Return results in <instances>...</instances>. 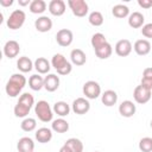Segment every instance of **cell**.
<instances>
[{
    "instance_id": "obj_27",
    "label": "cell",
    "mask_w": 152,
    "mask_h": 152,
    "mask_svg": "<svg viewBox=\"0 0 152 152\" xmlns=\"http://www.w3.org/2000/svg\"><path fill=\"white\" fill-rule=\"evenodd\" d=\"M51 129L56 133H65L69 131V122L66 120H64L63 118L56 119L51 124Z\"/></svg>"
},
{
    "instance_id": "obj_6",
    "label": "cell",
    "mask_w": 152,
    "mask_h": 152,
    "mask_svg": "<svg viewBox=\"0 0 152 152\" xmlns=\"http://www.w3.org/2000/svg\"><path fill=\"white\" fill-rule=\"evenodd\" d=\"M68 6L70 7L74 15L83 18L89 12V6L84 0H68Z\"/></svg>"
},
{
    "instance_id": "obj_30",
    "label": "cell",
    "mask_w": 152,
    "mask_h": 152,
    "mask_svg": "<svg viewBox=\"0 0 152 152\" xmlns=\"http://www.w3.org/2000/svg\"><path fill=\"white\" fill-rule=\"evenodd\" d=\"M28 8L33 14H42L46 11V2L44 0H32Z\"/></svg>"
},
{
    "instance_id": "obj_24",
    "label": "cell",
    "mask_w": 152,
    "mask_h": 152,
    "mask_svg": "<svg viewBox=\"0 0 152 152\" xmlns=\"http://www.w3.org/2000/svg\"><path fill=\"white\" fill-rule=\"evenodd\" d=\"M17 68L21 72H30L34 68V62H32L28 57L23 56L19 57V59L17 61Z\"/></svg>"
},
{
    "instance_id": "obj_13",
    "label": "cell",
    "mask_w": 152,
    "mask_h": 152,
    "mask_svg": "<svg viewBox=\"0 0 152 152\" xmlns=\"http://www.w3.org/2000/svg\"><path fill=\"white\" fill-rule=\"evenodd\" d=\"M49 12L55 17H61L65 13V2L63 0H51L48 5Z\"/></svg>"
},
{
    "instance_id": "obj_22",
    "label": "cell",
    "mask_w": 152,
    "mask_h": 152,
    "mask_svg": "<svg viewBox=\"0 0 152 152\" xmlns=\"http://www.w3.org/2000/svg\"><path fill=\"white\" fill-rule=\"evenodd\" d=\"M34 69L37 70L38 74L45 75V74H48V72L50 71L51 64H50V62H49L46 58H44V57H38V58L34 61Z\"/></svg>"
},
{
    "instance_id": "obj_9",
    "label": "cell",
    "mask_w": 152,
    "mask_h": 152,
    "mask_svg": "<svg viewBox=\"0 0 152 152\" xmlns=\"http://www.w3.org/2000/svg\"><path fill=\"white\" fill-rule=\"evenodd\" d=\"M71 109L75 114L83 115L89 112L90 103H89L88 99H86V97H77L76 100H74V102L71 104Z\"/></svg>"
},
{
    "instance_id": "obj_14",
    "label": "cell",
    "mask_w": 152,
    "mask_h": 152,
    "mask_svg": "<svg viewBox=\"0 0 152 152\" xmlns=\"http://www.w3.org/2000/svg\"><path fill=\"white\" fill-rule=\"evenodd\" d=\"M59 77L56 75V74H48L45 77H44V89L46 91H56L59 87Z\"/></svg>"
},
{
    "instance_id": "obj_42",
    "label": "cell",
    "mask_w": 152,
    "mask_h": 152,
    "mask_svg": "<svg viewBox=\"0 0 152 152\" xmlns=\"http://www.w3.org/2000/svg\"><path fill=\"white\" fill-rule=\"evenodd\" d=\"M150 126H151V128H152V120H151V122H150Z\"/></svg>"
},
{
    "instance_id": "obj_25",
    "label": "cell",
    "mask_w": 152,
    "mask_h": 152,
    "mask_svg": "<svg viewBox=\"0 0 152 152\" xmlns=\"http://www.w3.org/2000/svg\"><path fill=\"white\" fill-rule=\"evenodd\" d=\"M94 51H95L96 57H99L100 59H107V58H109V57L112 56V53H113V48H112V45L107 42V43H104L103 45H101L100 48L95 49Z\"/></svg>"
},
{
    "instance_id": "obj_4",
    "label": "cell",
    "mask_w": 152,
    "mask_h": 152,
    "mask_svg": "<svg viewBox=\"0 0 152 152\" xmlns=\"http://www.w3.org/2000/svg\"><path fill=\"white\" fill-rule=\"evenodd\" d=\"M34 113L42 122H50L53 118V110L48 101L40 100L34 104Z\"/></svg>"
},
{
    "instance_id": "obj_20",
    "label": "cell",
    "mask_w": 152,
    "mask_h": 152,
    "mask_svg": "<svg viewBox=\"0 0 152 152\" xmlns=\"http://www.w3.org/2000/svg\"><path fill=\"white\" fill-rule=\"evenodd\" d=\"M101 102L106 106V107H112L118 102V94L116 91L108 89L104 93L101 94Z\"/></svg>"
},
{
    "instance_id": "obj_35",
    "label": "cell",
    "mask_w": 152,
    "mask_h": 152,
    "mask_svg": "<svg viewBox=\"0 0 152 152\" xmlns=\"http://www.w3.org/2000/svg\"><path fill=\"white\" fill-rule=\"evenodd\" d=\"M90 43H91V46H93L94 50H95V49L100 48L101 45H103L104 43H107V39H106L104 34L97 32V33H94V34L91 36V40H90Z\"/></svg>"
},
{
    "instance_id": "obj_3",
    "label": "cell",
    "mask_w": 152,
    "mask_h": 152,
    "mask_svg": "<svg viewBox=\"0 0 152 152\" xmlns=\"http://www.w3.org/2000/svg\"><path fill=\"white\" fill-rule=\"evenodd\" d=\"M51 65L55 68L58 75L66 76L72 71L71 63L62 55V53H55L51 58Z\"/></svg>"
},
{
    "instance_id": "obj_12",
    "label": "cell",
    "mask_w": 152,
    "mask_h": 152,
    "mask_svg": "<svg viewBox=\"0 0 152 152\" xmlns=\"http://www.w3.org/2000/svg\"><path fill=\"white\" fill-rule=\"evenodd\" d=\"M20 52V45L17 40H7L4 45V55L7 58H15Z\"/></svg>"
},
{
    "instance_id": "obj_34",
    "label": "cell",
    "mask_w": 152,
    "mask_h": 152,
    "mask_svg": "<svg viewBox=\"0 0 152 152\" xmlns=\"http://www.w3.org/2000/svg\"><path fill=\"white\" fill-rule=\"evenodd\" d=\"M140 84L147 87L148 89L152 90V68H146L142 71V77Z\"/></svg>"
},
{
    "instance_id": "obj_10",
    "label": "cell",
    "mask_w": 152,
    "mask_h": 152,
    "mask_svg": "<svg viewBox=\"0 0 152 152\" xmlns=\"http://www.w3.org/2000/svg\"><path fill=\"white\" fill-rule=\"evenodd\" d=\"M72 40H74V34L68 28H61L56 33V42L59 46L66 48L72 43Z\"/></svg>"
},
{
    "instance_id": "obj_29",
    "label": "cell",
    "mask_w": 152,
    "mask_h": 152,
    "mask_svg": "<svg viewBox=\"0 0 152 152\" xmlns=\"http://www.w3.org/2000/svg\"><path fill=\"white\" fill-rule=\"evenodd\" d=\"M112 14H113L115 18L122 19V18L129 17V8H128L126 5H124V4H118V5L113 6V8H112Z\"/></svg>"
},
{
    "instance_id": "obj_7",
    "label": "cell",
    "mask_w": 152,
    "mask_h": 152,
    "mask_svg": "<svg viewBox=\"0 0 152 152\" xmlns=\"http://www.w3.org/2000/svg\"><path fill=\"white\" fill-rule=\"evenodd\" d=\"M82 91L86 95V99L95 100L101 95V87L96 81H87L83 84Z\"/></svg>"
},
{
    "instance_id": "obj_19",
    "label": "cell",
    "mask_w": 152,
    "mask_h": 152,
    "mask_svg": "<svg viewBox=\"0 0 152 152\" xmlns=\"http://www.w3.org/2000/svg\"><path fill=\"white\" fill-rule=\"evenodd\" d=\"M70 59H71V63L72 64L77 65V66H81V65L86 64L87 56H86V53H84L83 50H81V49H74L70 52Z\"/></svg>"
},
{
    "instance_id": "obj_5",
    "label": "cell",
    "mask_w": 152,
    "mask_h": 152,
    "mask_svg": "<svg viewBox=\"0 0 152 152\" xmlns=\"http://www.w3.org/2000/svg\"><path fill=\"white\" fill-rule=\"evenodd\" d=\"M25 19H26V14L23 10H14L7 18L6 25L10 30H18L24 25Z\"/></svg>"
},
{
    "instance_id": "obj_16",
    "label": "cell",
    "mask_w": 152,
    "mask_h": 152,
    "mask_svg": "<svg viewBox=\"0 0 152 152\" xmlns=\"http://www.w3.org/2000/svg\"><path fill=\"white\" fill-rule=\"evenodd\" d=\"M135 110H137L135 104L132 101H129V100L122 101L120 103V106H119V113L124 118H131V116H133L135 114Z\"/></svg>"
},
{
    "instance_id": "obj_43",
    "label": "cell",
    "mask_w": 152,
    "mask_h": 152,
    "mask_svg": "<svg viewBox=\"0 0 152 152\" xmlns=\"http://www.w3.org/2000/svg\"><path fill=\"white\" fill-rule=\"evenodd\" d=\"M95 152H99V151H95Z\"/></svg>"
},
{
    "instance_id": "obj_1",
    "label": "cell",
    "mask_w": 152,
    "mask_h": 152,
    "mask_svg": "<svg viewBox=\"0 0 152 152\" xmlns=\"http://www.w3.org/2000/svg\"><path fill=\"white\" fill-rule=\"evenodd\" d=\"M26 77L23 74H13L6 83L5 90L10 97H17L26 84Z\"/></svg>"
},
{
    "instance_id": "obj_28",
    "label": "cell",
    "mask_w": 152,
    "mask_h": 152,
    "mask_svg": "<svg viewBox=\"0 0 152 152\" xmlns=\"http://www.w3.org/2000/svg\"><path fill=\"white\" fill-rule=\"evenodd\" d=\"M28 87L34 91H39L42 88H44V78L39 74H34V75L30 76Z\"/></svg>"
},
{
    "instance_id": "obj_15",
    "label": "cell",
    "mask_w": 152,
    "mask_h": 152,
    "mask_svg": "<svg viewBox=\"0 0 152 152\" xmlns=\"http://www.w3.org/2000/svg\"><path fill=\"white\" fill-rule=\"evenodd\" d=\"M34 27L38 32H49L52 28V20L48 17V15H42L38 17V19H36L34 21Z\"/></svg>"
},
{
    "instance_id": "obj_31",
    "label": "cell",
    "mask_w": 152,
    "mask_h": 152,
    "mask_svg": "<svg viewBox=\"0 0 152 152\" xmlns=\"http://www.w3.org/2000/svg\"><path fill=\"white\" fill-rule=\"evenodd\" d=\"M103 15H102V13L101 12H99V11H93L90 14H89V17H88V21H89V24L90 25H93V26H101L102 24H103Z\"/></svg>"
},
{
    "instance_id": "obj_18",
    "label": "cell",
    "mask_w": 152,
    "mask_h": 152,
    "mask_svg": "<svg viewBox=\"0 0 152 152\" xmlns=\"http://www.w3.org/2000/svg\"><path fill=\"white\" fill-rule=\"evenodd\" d=\"M17 150L18 152H33L34 142L30 137H23L17 142Z\"/></svg>"
},
{
    "instance_id": "obj_8",
    "label": "cell",
    "mask_w": 152,
    "mask_h": 152,
    "mask_svg": "<svg viewBox=\"0 0 152 152\" xmlns=\"http://www.w3.org/2000/svg\"><path fill=\"white\" fill-rule=\"evenodd\" d=\"M151 94H152V90L148 89L147 87L142 86V84H139L134 88V91H133V99L137 103L139 104H145L150 101L151 99Z\"/></svg>"
},
{
    "instance_id": "obj_32",
    "label": "cell",
    "mask_w": 152,
    "mask_h": 152,
    "mask_svg": "<svg viewBox=\"0 0 152 152\" xmlns=\"http://www.w3.org/2000/svg\"><path fill=\"white\" fill-rule=\"evenodd\" d=\"M64 144L69 146L72 152H83V144L77 138H69Z\"/></svg>"
},
{
    "instance_id": "obj_21",
    "label": "cell",
    "mask_w": 152,
    "mask_h": 152,
    "mask_svg": "<svg viewBox=\"0 0 152 152\" xmlns=\"http://www.w3.org/2000/svg\"><path fill=\"white\" fill-rule=\"evenodd\" d=\"M34 137L38 140V142L46 144L52 139V129H50L48 127H40L36 131Z\"/></svg>"
},
{
    "instance_id": "obj_41",
    "label": "cell",
    "mask_w": 152,
    "mask_h": 152,
    "mask_svg": "<svg viewBox=\"0 0 152 152\" xmlns=\"http://www.w3.org/2000/svg\"><path fill=\"white\" fill-rule=\"evenodd\" d=\"M18 2H19V5H20V6H26V5H28V6H30V4H31V1H30V0H19Z\"/></svg>"
},
{
    "instance_id": "obj_33",
    "label": "cell",
    "mask_w": 152,
    "mask_h": 152,
    "mask_svg": "<svg viewBox=\"0 0 152 152\" xmlns=\"http://www.w3.org/2000/svg\"><path fill=\"white\" fill-rule=\"evenodd\" d=\"M36 127H37V121L33 118H25L20 124V128L24 132H32L36 129Z\"/></svg>"
},
{
    "instance_id": "obj_40",
    "label": "cell",
    "mask_w": 152,
    "mask_h": 152,
    "mask_svg": "<svg viewBox=\"0 0 152 152\" xmlns=\"http://www.w3.org/2000/svg\"><path fill=\"white\" fill-rule=\"evenodd\" d=\"M59 152H72V151L70 150V147H69V146H66V145L64 144V145L59 148Z\"/></svg>"
},
{
    "instance_id": "obj_17",
    "label": "cell",
    "mask_w": 152,
    "mask_h": 152,
    "mask_svg": "<svg viewBox=\"0 0 152 152\" xmlns=\"http://www.w3.org/2000/svg\"><path fill=\"white\" fill-rule=\"evenodd\" d=\"M133 49H134V51H135L137 55H139V56H146L151 51V43L147 39H138L134 43Z\"/></svg>"
},
{
    "instance_id": "obj_36",
    "label": "cell",
    "mask_w": 152,
    "mask_h": 152,
    "mask_svg": "<svg viewBox=\"0 0 152 152\" xmlns=\"http://www.w3.org/2000/svg\"><path fill=\"white\" fill-rule=\"evenodd\" d=\"M139 150L141 152H152V138H141L139 141Z\"/></svg>"
},
{
    "instance_id": "obj_23",
    "label": "cell",
    "mask_w": 152,
    "mask_h": 152,
    "mask_svg": "<svg viewBox=\"0 0 152 152\" xmlns=\"http://www.w3.org/2000/svg\"><path fill=\"white\" fill-rule=\"evenodd\" d=\"M144 21H145V18H144L142 13H140V12H133L128 17V25L132 28L142 27L144 26Z\"/></svg>"
},
{
    "instance_id": "obj_38",
    "label": "cell",
    "mask_w": 152,
    "mask_h": 152,
    "mask_svg": "<svg viewBox=\"0 0 152 152\" xmlns=\"http://www.w3.org/2000/svg\"><path fill=\"white\" fill-rule=\"evenodd\" d=\"M138 5L145 10H148L152 7V0H138Z\"/></svg>"
},
{
    "instance_id": "obj_37",
    "label": "cell",
    "mask_w": 152,
    "mask_h": 152,
    "mask_svg": "<svg viewBox=\"0 0 152 152\" xmlns=\"http://www.w3.org/2000/svg\"><path fill=\"white\" fill-rule=\"evenodd\" d=\"M141 34L146 38H152V23L145 24L141 28Z\"/></svg>"
},
{
    "instance_id": "obj_26",
    "label": "cell",
    "mask_w": 152,
    "mask_h": 152,
    "mask_svg": "<svg viewBox=\"0 0 152 152\" xmlns=\"http://www.w3.org/2000/svg\"><path fill=\"white\" fill-rule=\"evenodd\" d=\"M53 113H56L57 115H59L61 118L63 116H68L70 113V106L65 102V101H57L53 107H52Z\"/></svg>"
},
{
    "instance_id": "obj_11",
    "label": "cell",
    "mask_w": 152,
    "mask_h": 152,
    "mask_svg": "<svg viewBox=\"0 0 152 152\" xmlns=\"http://www.w3.org/2000/svg\"><path fill=\"white\" fill-rule=\"evenodd\" d=\"M115 53L120 57H127L133 49L132 43L128 39H120L116 44H115Z\"/></svg>"
},
{
    "instance_id": "obj_2",
    "label": "cell",
    "mask_w": 152,
    "mask_h": 152,
    "mask_svg": "<svg viewBox=\"0 0 152 152\" xmlns=\"http://www.w3.org/2000/svg\"><path fill=\"white\" fill-rule=\"evenodd\" d=\"M34 104V99L30 93H23L19 96V100L17 102V104L14 106V115L17 118H26L32 108V106Z\"/></svg>"
},
{
    "instance_id": "obj_39",
    "label": "cell",
    "mask_w": 152,
    "mask_h": 152,
    "mask_svg": "<svg viewBox=\"0 0 152 152\" xmlns=\"http://www.w3.org/2000/svg\"><path fill=\"white\" fill-rule=\"evenodd\" d=\"M0 5L4 7H8L13 5V0H0Z\"/></svg>"
}]
</instances>
